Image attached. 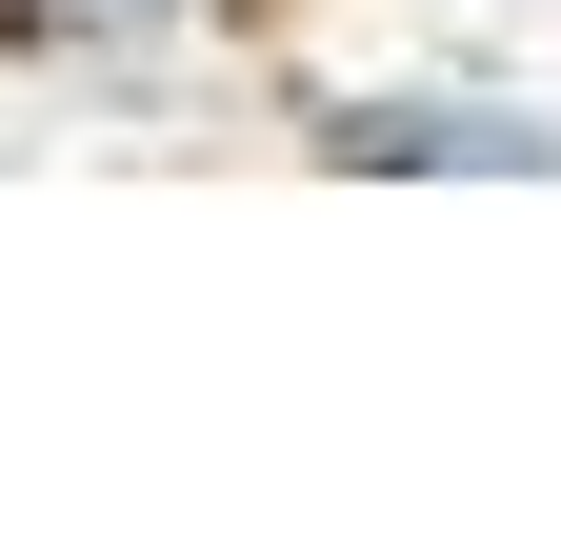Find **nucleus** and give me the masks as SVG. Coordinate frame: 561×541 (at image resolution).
Segmentation results:
<instances>
[{"instance_id":"f257e3e1","label":"nucleus","mask_w":561,"mask_h":541,"mask_svg":"<svg viewBox=\"0 0 561 541\" xmlns=\"http://www.w3.org/2000/svg\"><path fill=\"white\" fill-rule=\"evenodd\" d=\"M280 141L321 181H561V101L541 81H301Z\"/></svg>"},{"instance_id":"f03ea898","label":"nucleus","mask_w":561,"mask_h":541,"mask_svg":"<svg viewBox=\"0 0 561 541\" xmlns=\"http://www.w3.org/2000/svg\"><path fill=\"white\" fill-rule=\"evenodd\" d=\"M181 21H221V0H0V41H21V60H81V41H181Z\"/></svg>"}]
</instances>
